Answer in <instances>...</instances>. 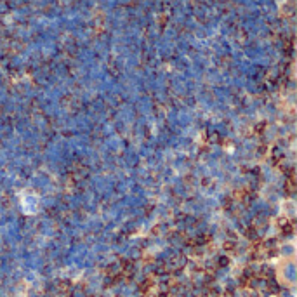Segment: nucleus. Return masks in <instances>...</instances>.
<instances>
[{
	"label": "nucleus",
	"instance_id": "obj_1",
	"mask_svg": "<svg viewBox=\"0 0 297 297\" xmlns=\"http://www.w3.org/2000/svg\"><path fill=\"white\" fill-rule=\"evenodd\" d=\"M19 200H21V207H23V212H24V214H33V212H37V209H38V196L35 195V193L24 191Z\"/></svg>",
	"mask_w": 297,
	"mask_h": 297
}]
</instances>
